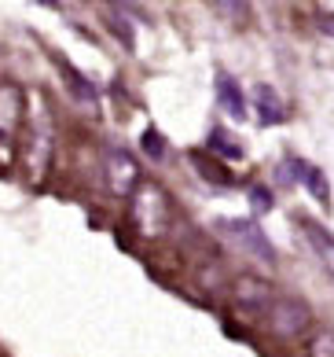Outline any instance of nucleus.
Returning a JSON list of instances; mask_svg holds the SVG:
<instances>
[{"mask_svg":"<svg viewBox=\"0 0 334 357\" xmlns=\"http://www.w3.org/2000/svg\"><path fill=\"white\" fill-rule=\"evenodd\" d=\"M264 321H269V328L276 335H298V332L309 328L312 313L301 298H294V295H272L269 310H264Z\"/></svg>","mask_w":334,"mask_h":357,"instance_id":"1","label":"nucleus"},{"mask_svg":"<svg viewBox=\"0 0 334 357\" xmlns=\"http://www.w3.org/2000/svg\"><path fill=\"white\" fill-rule=\"evenodd\" d=\"M221 229L228 232L250 258L264 261V266H272V261H276V247L269 243V236H264L253 221H221Z\"/></svg>","mask_w":334,"mask_h":357,"instance_id":"2","label":"nucleus"},{"mask_svg":"<svg viewBox=\"0 0 334 357\" xmlns=\"http://www.w3.org/2000/svg\"><path fill=\"white\" fill-rule=\"evenodd\" d=\"M136 184H140V169H136V162H132V155L114 148L111 155H106V188H111L114 195H132Z\"/></svg>","mask_w":334,"mask_h":357,"instance_id":"3","label":"nucleus"},{"mask_svg":"<svg viewBox=\"0 0 334 357\" xmlns=\"http://www.w3.org/2000/svg\"><path fill=\"white\" fill-rule=\"evenodd\" d=\"M272 295H276V291H272L269 284L253 280V276H243V280L235 284V298H239V306H246V310L261 313V317H264V310H269Z\"/></svg>","mask_w":334,"mask_h":357,"instance_id":"4","label":"nucleus"},{"mask_svg":"<svg viewBox=\"0 0 334 357\" xmlns=\"http://www.w3.org/2000/svg\"><path fill=\"white\" fill-rule=\"evenodd\" d=\"M253 103H257L261 126H279V122H283V103H279L276 89H269V85H257V96H253Z\"/></svg>","mask_w":334,"mask_h":357,"instance_id":"5","label":"nucleus"},{"mask_svg":"<svg viewBox=\"0 0 334 357\" xmlns=\"http://www.w3.org/2000/svg\"><path fill=\"white\" fill-rule=\"evenodd\" d=\"M305 236H309L312 250L319 255V261H324L327 276L334 280V236H331V232H324V229H316V225H305Z\"/></svg>","mask_w":334,"mask_h":357,"instance_id":"6","label":"nucleus"},{"mask_svg":"<svg viewBox=\"0 0 334 357\" xmlns=\"http://www.w3.org/2000/svg\"><path fill=\"white\" fill-rule=\"evenodd\" d=\"M221 107L228 111L235 122L246 114V103H243V96H239V85L232 82V77H221Z\"/></svg>","mask_w":334,"mask_h":357,"instance_id":"7","label":"nucleus"},{"mask_svg":"<svg viewBox=\"0 0 334 357\" xmlns=\"http://www.w3.org/2000/svg\"><path fill=\"white\" fill-rule=\"evenodd\" d=\"M298 174L305 177V188H309L319 203H327V199H331V188H327V181H324V174H319V169H312V166L298 162Z\"/></svg>","mask_w":334,"mask_h":357,"instance_id":"8","label":"nucleus"},{"mask_svg":"<svg viewBox=\"0 0 334 357\" xmlns=\"http://www.w3.org/2000/svg\"><path fill=\"white\" fill-rule=\"evenodd\" d=\"M209 4L217 8L224 19H246V11H250V0H209Z\"/></svg>","mask_w":334,"mask_h":357,"instance_id":"9","label":"nucleus"},{"mask_svg":"<svg viewBox=\"0 0 334 357\" xmlns=\"http://www.w3.org/2000/svg\"><path fill=\"white\" fill-rule=\"evenodd\" d=\"M213 148H221L224 158H243V148H239L235 140L228 144V140H224V133H213Z\"/></svg>","mask_w":334,"mask_h":357,"instance_id":"10","label":"nucleus"},{"mask_svg":"<svg viewBox=\"0 0 334 357\" xmlns=\"http://www.w3.org/2000/svg\"><path fill=\"white\" fill-rule=\"evenodd\" d=\"M143 148H147V155H151V158H162V155H166V151H162L166 144H162V137H158L154 129H151V133L143 137Z\"/></svg>","mask_w":334,"mask_h":357,"instance_id":"11","label":"nucleus"},{"mask_svg":"<svg viewBox=\"0 0 334 357\" xmlns=\"http://www.w3.org/2000/svg\"><path fill=\"white\" fill-rule=\"evenodd\" d=\"M312 354H316V357H334V335H331V332L319 335L316 347H312Z\"/></svg>","mask_w":334,"mask_h":357,"instance_id":"12","label":"nucleus"},{"mask_svg":"<svg viewBox=\"0 0 334 357\" xmlns=\"http://www.w3.org/2000/svg\"><path fill=\"white\" fill-rule=\"evenodd\" d=\"M250 203L257 206V210H269L272 206V195L264 192V188H250Z\"/></svg>","mask_w":334,"mask_h":357,"instance_id":"13","label":"nucleus"},{"mask_svg":"<svg viewBox=\"0 0 334 357\" xmlns=\"http://www.w3.org/2000/svg\"><path fill=\"white\" fill-rule=\"evenodd\" d=\"M319 26H324V30L334 37V15H324V19H319Z\"/></svg>","mask_w":334,"mask_h":357,"instance_id":"14","label":"nucleus"},{"mask_svg":"<svg viewBox=\"0 0 334 357\" xmlns=\"http://www.w3.org/2000/svg\"><path fill=\"white\" fill-rule=\"evenodd\" d=\"M45 4H56V0H45Z\"/></svg>","mask_w":334,"mask_h":357,"instance_id":"15","label":"nucleus"}]
</instances>
